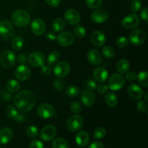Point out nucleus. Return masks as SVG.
I'll list each match as a JSON object with an SVG mask.
<instances>
[{
  "instance_id": "nucleus-25",
  "label": "nucleus",
  "mask_w": 148,
  "mask_h": 148,
  "mask_svg": "<svg viewBox=\"0 0 148 148\" xmlns=\"http://www.w3.org/2000/svg\"><path fill=\"white\" fill-rule=\"evenodd\" d=\"M130 64L126 59H121L116 64V69L121 75H125L130 70Z\"/></svg>"
},
{
  "instance_id": "nucleus-35",
  "label": "nucleus",
  "mask_w": 148,
  "mask_h": 148,
  "mask_svg": "<svg viewBox=\"0 0 148 148\" xmlns=\"http://www.w3.org/2000/svg\"><path fill=\"white\" fill-rule=\"evenodd\" d=\"M103 55L107 59H112L115 56V50L111 46H105L103 48Z\"/></svg>"
},
{
  "instance_id": "nucleus-14",
  "label": "nucleus",
  "mask_w": 148,
  "mask_h": 148,
  "mask_svg": "<svg viewBox=\"0 0 148 148\" xmlns=\"http://www.w3.org/2000/svg\"><path fill=\"white\" fill-rule=\"evenodd\" d=\"M65 21L70 25H76L81 20L80 14L75 9H69L64 12Z\"/></svg>"
},
{
  "instance_id": "nucleus-48",
  "label": "nucleus",
  "mask_w": 148,
  "mask_h": 148,
  "mask_svg": "<svg viewBox=\"0 0 148 148\" xmlns=\"http://www.w3.org/2000/svg\"><path fill=\"white\" fill-rule=\"evenodd\" d=\"M126 79L129 82H133V81L136 80L137 79V75L135 72H130L126 73Z\"/></svg>"
},
{
  "instance_id": "nucleus-45",
  "label": "nucleus",
  "mask_w": 148,
  "mask_h": 148,
  "mask_svg": "<svg viewBox=\"0 0 148 148\" xmlns=\"http://www.w3.org/2000/svg\"><path fill=\"white\" fill-rule=\"evenodd\" d=\"M137 108L140 112L145 113L147 110V102L145 101H140L137 103Z\"/></svg>"
},
{
  "instance_id": "nucleus-53",
  "label": "nucleus",
  "mask_w": 148,
  "mask_h": 148,
  "mask_svg": "<svg viewBox=\"0 0 148 148\" xmlns=\"http://www.w3.org/2000/svg\"><path fill=\"white\" fill-rule=\"evenodd\" d=\"M18 63L20 64H25L26 62H27V57H26V55L25 53H20L18 56Z\"/></svg>"
},
{
  "instance_id": "nucleus-27",
  "label": "nucleus",
  "mask_w": 148,
  "mask_h": 148,
  "mask_svg": "<svg viewBox=\"0 0 148 148\" xmlns=\"http://www.w3.org/2000/svg\"><path fill=\"white\" fill-rule=\"evenodd\" d=\"M6 88L10 92H17L20 89V84L15 79H10L6 84Z\"/></svg>"
},
{
  "instance_id": "nucleus-49",
  "label": "nucleus",
  "mask_w": 148,
  "mask_h": 148,
  "mask_svg": "<svg viewBox=\"0 0 148 148\" xmlns=\"http://www.w3.org/2000/svg\"><path fill=\"white\" fill-rule=\"evenodd\" d=\"M147 10L148 9L147 7H145V8L142 9L141 12H140V17H141V18L143 19L145 22H146V23H147L148 22Z\"/></svg>"
},
{
  "instance_id": "nucleus-24",
  "label": "nucleus",
  "mask_w": 148,
  "mask_h": 148,
  "mask_svg": "<svg viewBox=\"0 0 148 148\" xmlns=\"http://www.w3.org/2000/svg\"><path fill=\"white\" fill-rule=\"evenodd\" d=\"M12 137L13 132L11 129L5 127L0 130V144H7L12 140Z\"/></svg>"
},
{
  "instance_id": "nucleus-30",
  "label": "nucleus",
  "mask_w": 148,
  "mask_h": 148,
  "mask_svg": "<svg viewBox=\"0 0 148 148\" xmlns=\"http://www.w3.org/2000/svg\"><path fill=\"white\" fill-rule=\"evenodd\" d=\"M24 46V40L22 37L17 36L13 38L12 40V47L14 51H20Z\"/></svg>"
},
{
  "instance_id": "nucleus-12",
  "label": "nucleus",
  "mask_w": 148,
  "mask_h": 148,
  "mask_svg": "<svg viewBox=\"0 0 148 148\" xmlns=\"http://www.w3.org/2000/svg\"><path fill=\"white\" fill-rule=\"evenodd\" d=\"M31 74L30 68L26 64H20L14 71V76L19 81L24 82L29 79Z\"/></svg>"
},
{
  "instance_id": "nucleus-51",
  "label": "nucleus",
  "mask_w": 148,
  "mask_h": 148,
  "mask_svg": "<svg viewBox=\"0 0 148 148\" xmlns=\"http://www.w3.org/2000/svg\"><path fill=\"white\" fill-rule=\"evenodd\" d=\"M97 90H98V93L102 94L103 95V94H105L108 92V88L106 85H104V84H103V85H99L98 87H97Z\"/></svg>"
},
{
  "instance_id": "nucleus-3",
  "label": "nucleus",
  "mask_w": 148,
  "mask_h": 148,
  "mask_svg": "<svg viewBox=\"0 0 148 148\" xmlns=\"http://www.w3.org/2000/svg\"><path fill=\"white\" fill-rule=\"evenodd\" d=\"M14 36V28L12 23L9 20L0 22V37L4 40H10Z\"/></svg>"
},
{
  "instance_id": "nucleus-18",
  "label": "nucleus",
  "mask_w": 148,
  "mask_h": 148,
  "mask_svg": "<svg viewBox=\"0 0 148 148\" xmlns=\"http://www.w3.org/2000/svg\"><path fill=\"white\" fill-rule=\"evenodd\" d=\"M90 40L92 44L96 47H102L106 42V36L100 30H95L91 33Z\"/></svg>"
},
{
  "instance_id": "nucleus-46",
  "label": "nucleus",
  "mask_w": 148,
  "mask_h": 148,
  "mask_svg": "<svg viewBox=\"0 0 148 148\" xmlns=\"http://www.w3.org/2000/svg\"><path fill=\"white\" fill-rule=\"evenodd\" d=\"M29 148H44L43 143L38 140H34L30 143Z\"/></svg>"
},
{
  "instance_id": "nucleus-11",
  "label": "nucleus",
  "mask_w": 148,
  "mask_h": 148,
  "mask_svg": "<svg viewBox=\"0 0 148 148\" xmlns=\"http://www.w3.org/2000/svg\"><path fill=\"white\" fill-rule=\"evenodd\" d=\"M109 17V14H108V11L105 9L102 8H98L95 9L91 14V20L95 23H98V24H101L106 21Z\"/></svg>"
},
{
  "instance_id": "nucleus-16",
  "label": "nucleus",
  "mask_w": 148,
  "mask_h": 148,
  "mask_svg": "<svg viewBox=\"0 0 148 148\" xmlns=\"http://www.w3.org/2000/svg\"><path fill=\"white\" fill-rule=\"evenodd\" d=\"M28 63L33 67H41L45 64V56L40 52H33L28 56Z\"/></svg>"
},
{
  "instance_id": "nucleus-38",
  "label": "nucleus",
  "mask_w": 148,
  "mask_h": 148,
  "mask_svg": "<svg viewBox=\"0 0 148 148\" xmlns=\"http://www.w3.org/2000/svg\"><path fill=\"white\" fill-rule=\"evenodd\" d=\"M86 5L90 9H98L102 5L103 0H85Z\"/></svg>"
},
{
  "instance_id": "nucleus-29",
  "label": "nucleus",
  "mask_w": 148,
  "mask_h": 148,
  "mask_svg": "<svg viewBox=\"0 0 148 148\" xmlns=\"http://www.w3.org/2000/svg\"><path fill=\"white\" fill-rule=\"evenodd\" d=\"M52 148H69V143L65 139L58 137L52 143Z\"/></svg>"
},
{
  "instance_id": "nucleus-39",
  "label": "nucleus",
  "mask_w": 148,
  "mask_h": 148,
  "mask_svg": "<svg viewBox=\"0 0 148 148\" xmlns=\"http://www.w3.org/2000/svg\"><path fill=\"white\" fill-rule=\"evenodd\" d=\"M75 34L78 38H83L86 35V30L82 25H77L75 27Z\"/></svg>"
},
{
  "instance_id": "nucleus-10",
  "label": "nucleus",
  "mask_w": 148,
  "mask_h": 148,
  "mask_svg": "<svg viewBox=\"0 0 148 148\" xmlns=\"http://www.w3.org/2000/svg\"><path fill=\"white\" fill-rule=\"evenodd\" d=\"M56 40L61 46L67 47L71 46L75 42V36L72 32H64L56 36Z\"/></svg>"
},
{
  "instance_id": "nucleus-17",
  "label": "nucleus",
  "mask_w": 148,
  "mask_h": 148,
  "mask_svg": "<svg viewBox=\"0 0 148 148\" xmlns=\"http://www.w3.org/2000/svg\"><path fill=\"white\" fill-rule=\"evenodd\" d=\"M31 30L35 35L40 36L46 31V24L44 21L40 18H36L31 22Z\"/></svg>"
},
{
  "instance_id": "nucleus-4",
  "label": "nucleus",
  "mask_w": 148,
  "mask_h": 148,
  "mask_svg": "<svg viewBox=\"0 0 148 148\" xmlns=\"http://www.w3.org/2000/svg\"><path fill=\"white\" fill-rule=\"evenodd\" d=\"M16 62V56L14 51L10 49H6L0 56V63L4 68H12Z\"/></svg>"
},
{
  "instance_id": "nucleus-6",
  "label": "nucleus",
  "mask_w": 148,
  "mask_h": 148,
  "mask_svg": "<svg viewBox=\"0 0 148 148\" xmlns=\"http://www.w3.org/2000/svg\"><path fill=\"white\" fill-rule=\"evenodd\" d=\"M147 35L145 31L143 29H135L131 32L129 38V40L134 46H140L145 42Z\"/></svg>"
},
{
  "instance_id": "nucleus-8",
  "label": "nucleus",
  "mask_w": 148,
  "mask_h": 148,
  "mask_svg": "<svg viewBox=\"0 0 148 148\" xmlns=\"http://www.w3.org/2000/svg\"><path fill=\"white\" fill-rule=\"evenodd\" d=\"M140 24V19L137 14L132 13L124 17V19L121 21V25L123 27L126 29H134L138 27Z\"/></svg>"
},
{
  "instance_id": "nucleus-28",
  "label": "nucleus",
  "mask_w": 148,
  "mask_h": 148,
  "mask_svg": "<svg viewBox=\"0 0 148 148\" xmlns=\"http://www.w3.org/2000/svg\"><path fill=\"white\" fill-rule=\"evenodd\" d=\"M65 21L62 18H56L52 23V28L55 33H60L64 29Z\"/></svg>"
},
{
  "instance_id": "nucleus-32",
  "label": "nucleus",
  "mask_w": 148,
  "mask_h": 148,
  "mask_svg": "<svg viewBox=\"0 0 148 148\" xmlns=\"http://www.w3.org/2000/svg\"><path fill=\"white\" fill-rule=\"evenodd\" d=\"M148 73L146 71H143V72H140L138 74V75H137V80H138L139 83L141 85H143L145 88H147L148 87Z\"/></svg>"
},
{
  "instance_id": "nucleus-26",
  "label": "nucleus",
  "mask_w": 148,
  "mask_h": 148,
  "mask_svg": "<svg viewBox=\"0 0 148 148\" xmlns=\"http://www.w3.org/2000/svg\"><path fill=\"white\" fill-rule=\"evenodd\" d=\"M106 103L109 107H114L118 103V98L113 92H108L105 97Z\"/></svg>"
},
{
  "instance_id": "nucleus-40",
  "label": "nucleus",
  "mask_w": 148,
  "mask_h": 148,
  "mask_svg": "<svg viewBox=\"0 0 148 148\" xmlns=\"http://www.w3.org/2000/svg\"><path fill=\"white\" fill-rule=\"evenodd\" d=\"M69 108H70L71 111L74 114H79L82 110V105L80 103L77 101H72L71 103L70 106H69Z\"/></svg>"
},
{
  "instance_id": "nucleus-37",
  "label": "nucleus",
  "mask_w": 148,
  "mask_h": 148,
  "mask_svg": "<svg viewBox=\"0 0 148 148\" xmlns=\"http://www.w3.org/2000/svg\"><path fill=\"white\" fill-rule=\"evenodd\" d=\"M39 134V130L37 127L36 126H30L26 130V134L29 137H36Z\"/></svg>"
},
{
  "instance_id": "nucleus-56",
  "label": "nucleus",
  "mask_w": 148,
  "mask_h": 148,
  "mask_svg": "<svg viewBox=\"0 0 148 148\" xmlns=\"http://www.w3.org/2000/svg\"><path fill=\"white\" fill-rule=\"evenodd\" d=\"M0 148H2V147H1V145H0Z\"/></svg>"
},
{
  "instance_id": "nucleus-55",
  "label": "nucleus",
  "mask_w": 148,
  "mask_h": 148,
  "mask_svg": "<svg viewBox=\"0 0 148 148\" xmlns=\"http://www.w3.org/2000/svg\"><path fill=\"white\" fill-rule=\"evenodd\" d=\"M147 97H148V92H146L145 95V101L147 102Z\"/></svg>"
},
{
  "instance_id": "nucleus-2",
  "label": "nucleus",
  "mask_w": 148,
  "mask_h": 148,
  "mask_svg": "<svg viewBox=\"0 0 148 148\" xmlns=\"http://www.w3.org/2000/svg\"><path fill=\"white\" fill-rule=\"evenodd\" d=\"M30 22V16L23 10H17L12 14V23L17 27H26Z\"/></svg>"
},
{
  "instance_id": "nucleus-44",
  "label": "nucleus",
  "mask_w": 148,
  "mask_h": 148,
  "mask_svg": "<svg viewBox=\"0 0 148 148\" xmlns=\"http://www.w3.org/2000/svg\"><path fill=\"white\" fill-rule=\"evenodd\" d=\"M97 87H98V83H97V82L95 79H90L87 82L86 89L88 90L93 92V91H95L97 89Z\"/></svg>"
},
{
  "instance_id": "nucleus-15",
  "label": "nucleus",
  "mask_w": 148,
  "mask_h": 148,
  "mask_svg": "<svg viewBox=\"0 0 148 148\" xmlns=\"http://www.w3.org/2000/svg\"><path fill=\"white\" fill-rule=\"evenodd\" d=\"M56 135V129L53 125H46L40 132V137L45 142L52 140Z\"/></svg>"
},
{
  "instance_id": "nucleus-33",
  "label": "nucleus",
  "mask_w": 148,
  "mask_h": 148,
  "mask_svg": "<svg viewBox=\"0 0 148 148\" xmlns=\"http://www.w3.org/2000/svg\"><path fill=\"white\" fill-rule=\"evenodd\" d=\"M80 92V90L78 87L75 85H69L66 90V95L69 98H75L77 97Z\"/></svg>"
},
{
  "instance_id": "nucleus-31",
  "label": "nucleus",
  "mask_w": 148,
  "mask_h": 148,
  "mask_svg": "<svg viewBox=\"0 0 148 148\" xmlns=\"http://www.w3.org/2000/svg\"><path fill=\"white\" fill-rule=\"evenodd\" d=\"M5 114L9 118L12 119L16 120L17 116L19 115V113L17 110L16 109L15 107L13 106H7L5 108Z\"/></svg>"
},
{
  "instance_id": "nucleus-13",
  "label": "nucleus",
  "mask_w": 148,
  "mask_h": 148,
  "mask_svg": "<svg viewBox=\"0 0 148 148\" xmlns=\"http://www.w3.org/2000/svg\"><path fill=\"white\" fill-rule=\"evenodd\" d=\"M69 72H70V66L67 62H64V61L58 62L53 68V73H54L55 76L59 78H62L67 76Z\"/></svg>"
},
{
  "instance_id": "nucleus-19",
  "label": "nucleus",
  "mask_w": 148,
  "mask_h": 148,
  "mask_svg": "<svg viewBox=\"0 0 148 148\" xmlns=\"http://www.w3.org/2000/svg\"><path fill=\"white\" fill-rule=\"evenodd\" d=\"M128 93L130 98L133 100L139 101L143 97L144 90L140 85L137 84H131L128 88Z\"/></svg>"
},
{
  "instance_id": "nucleus-52",
  "label": "nucleus",
  "mask_w": 148,
  "mask_h": 148,
  "mask_svg": "<svg viewBox=\"0 0 148 148\" xmlns=\"http://www.w3.org/2000/svg\"><path fill=\"white\" fill-rule=\"evenodd\" d=\"M46 1L51 7H58L61 3V0H46Z\"/></svg>"
},
{
  "instance_id": "nucleus-23",
  "label": "nucleus",
  "mask_w": 148,
  "mask_h": 148,
  "mask_svg": "<svg viewBox=\"0 0 148 148\" xmlns=\"http://www.w3.org/2000/svg\"><path fill=\"white\" fill-rule=\"evenodd\" d=\"M75 141L77 144L80 147L87 146L90 143L89 134L86 131H80L76 134Z\"/></svg>"
},
{
  "instance_id": "nucleus-21",
  "label": "nucleus",
  "mask_w": 148,
  "mask_h": 148,
  "mask_svg": "<svg viewBox=\"0 0 148 148\" xmlns=\"http://www.w3.org/2000/svg\"><path fill=\"white\" fill-rule=\"evenodd\" d=\"M81 101L85 106H90L93 105L95 101V95L93 92L85 89L82 90L80 97Z\"/></svg>"
},
{
  "instance_id": "nucleus-1",
  "label": "nucleus",
  "mask_w": 148,
  "mask_h": 148,
  "mask_svg": "<svg viewBox=\"0 0 148 148\" xmlns=\"http://www.w3.org/2000/svg\"><path fill=\"white\" fill-rule=\"evenodd\" d=\"M14 103L20 111L27 112L34 108L36 103V96L30 90L20 91L14 97Z\"/></svg>"
},
{
  "instance_id": "nucleus-9",
  "label": "nucleus",
  "mask_w": 148,
  "mask_h": 148,
  "mask_svg": "<svg viewBox=\"0 0 148 148\" xmlns=\"http://www.w3.org/2000/svg\"><path fill=\"white\" fill-rule=\"evenodd\" d=\"M37 114L43 119H49L56 114L54 107L49 103H42L37 109Z\"/></svg>"
},
{
  "instance_id": "nucleus-36",
  "label": "nucleus",
  "mask_w": 148,
  "mask_h": 148,
  "mask_svg": "<svg viewBox=\"0 0 148 148\" xmlns=\"http://www.w3.org/2000/svg\"><path fill=\"white\" fill-rule=\"evenodd\" d=\"M106 131L103 127H98L95 130L93 133V138L95 140H101L105 137Z\"/></svg>"
},
{
  "instance_id": "nucleus-5",
  "label": "nucleus",
  "mask_w": 148,
  "mask_h": 148,
  "mask_svg": "<svg viewBox=\"0 0 148 148\" xmlns=\"http://www.w3.org/2000/svg\"><path fill=\"white\" fill-rule=\"evenodd\" d=\"M125 85L124 77L119 73H115L110 77L108 82V88L112 91L121 90Z\"/></svg>"
},
{
  "instance_id": "nucleus-34",
  "label": "nucleus",
  "mask_w": 148,
  "mask_h": 148,
  "mask_svg": "<svg viewBox=\"0 0 148 148\" xmlns=\"http://www.w3.org/2000/svg\"><path fill=\"white\" fill-rule=\"evenodd\" d=\"M59 58H60V53L59 52L56 51H53L51 52L49 56H48L47 59L49 66H53L54 64H56L59 61Z\"/></svg>"
},
{
  "instance_id": "nucleus-47",
  "label": "nucleus",
  "mask_w": 148,
  "mask_h": 148,
  "mask_svg": "<svg viewBox=\"0 0 148 148\" xmlns=\"http://www.w3.org/2000/svg\"><path fill=\"white\" fill-rule=\"evenodd\" d=\"M41 73L44 76L48 77L51 74V66L48 65H43L41 66Z\"/></svg>"
},
{
  "instance_id": "nucleus-54",
  "label": "nucleus",
  "mask_w": 148,
  "mask_h": 148,
  "mask_svg": "<svg viewBox=\"0 0 148 148\" xmlns=\"http://www.w3.org/2000/svg\"><path fill=\"white\" fill-rule=\"evenodd\" d=\"M88 148H104L103 145L101 142H94L91 143Z\"/></svg>"
},
{
  "instance_id": "nucleus-41",
  "label": "nucleus",
  "mask_w": 148,
  "mask_h": 148,
  "mask_svg": "<svg viewBox=\"0 0 148 148\" xmlns=\"http://www.w3.org/2000/svg\"><path fill=\"white\" fill-rule=\"evenodd\" d=\"M129 43H130V40H129V39L127 37L121 36L116 40V46L119 49H124V48L127 47Z\"/></svg>"
},
{
  "instance_id": "nucleus-50",
  "label": "nucleus",
  "mask_w": 148,
  "mask_h": 148,
  "mask_svg": "<svg viewBox=\"0 0 148 148\" xmlns=\"http://www.w3.org/2000/svg\"><path fill=\"white\" fill-rule=\"evenodd\" d=\"M45 38L49 41H53L56 39V36L53 32H48L45 34Z\"/></svg>"
},
{
  "instance_id": "nucleus-42",
  "label": "nucleus",
  "mask_w": 148,
  "mask_h": 148,
  "mask_svg": "<svg viewBox=\"0 0 148 148\" xmlns=\"http://www.w3.org/2000/svg\"><path fill=\"white\" fill-rule=\"evenodd\" d=\"M53 87L55 90L58 91L63 90L65 88V83L62 79H56L53 81Z\"/></svg>"
},
{
  "instance_id": "nucleus-43",
  "label": "nucleus",
  "mask_w": 148,
  "mask_h": 148,
  "mask_svg": "<svg viewBox=\"0 0 148 148\" xmlns=\"http://www.w3.org/2000/svg\"><path fill=\"white\" fill-rule=\"evenodd\" d=\"M141 1L140 0H132L130 4V9L133 12H137L141 9Z\"/></svg>"
},
{
  "instance_id": "nucleus-20",
  "label": "nucleus",
  "mask_w": 148,
  "mask_h": 148,
  "mask_svg": "<svg viewBox=\"0 0 148 148\" xmlns=\"http://www.w3.org/2000/svg\"><path fill=\"white\" fill-rule=\"evenodd\" d=\"M93 77L94 79L97 82L99 83H103L106 82L108 77V72L102 66L95 68L93 72Z\"/></svg>"
},
{
  "instance_id": "nucleus-22",
  "label": "nucleus",
  "mask_w": 148,
  "mask_h": 148,
  "mask_svg": "<svg viewBox=\"0 0 148 148\" xmlns=\"http://www.w3.org/2000/svg\"><path fill=\"white\" fill-rule=\"evenodd\" d=\"M88 59L90 64L92 65H99L102 62V55L98 51L95 49H91L88 53Z\"/></svg>"
},
{
  "instance_id": "nucleus-7",
  "label": "nucleus",
  "mask_w": 148,
  "mask_h": 148,
  "mask_svg": "<svg viewBox=\"0 0 148 148\" xmlns=\"http://www.w3.org/2000/svg\"><path fill=\"white\" fill-rule=\"evenodd\" d=\"M84 124V120L82 116L79 114H75L72 115L66 122V128L69 131L74 132H77L80 130Z\"/></svg>"
}]
</instances>
